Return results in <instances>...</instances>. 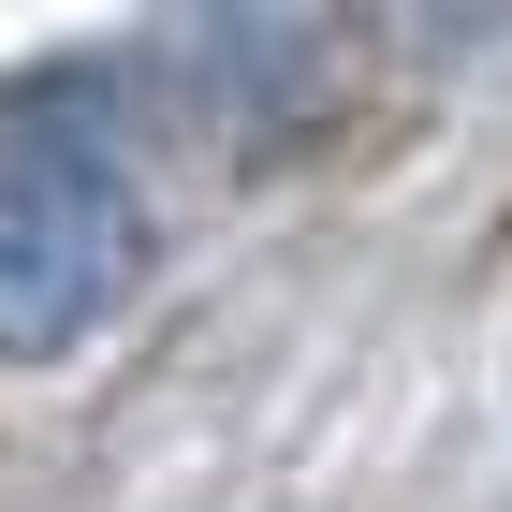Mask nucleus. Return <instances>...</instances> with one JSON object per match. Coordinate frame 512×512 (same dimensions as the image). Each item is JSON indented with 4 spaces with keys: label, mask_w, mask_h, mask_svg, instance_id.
Segmentation results:
<instances>
[{
    "label": "nucleus",
    "mask_w": 512,
    "mask_h": 512,
    "mask_svg": "<svg viewBox=\"0 0 512 512\" xmlns=\"http://www.w3.org/2000/svg\"><path fill=\"white\" fill-rule=\"evenodd\" d=\"M147 278V176L103 88L15 74L0 88V352H74Z\"/></svg>",
    "instance_id": "1"
}]
</instances>
